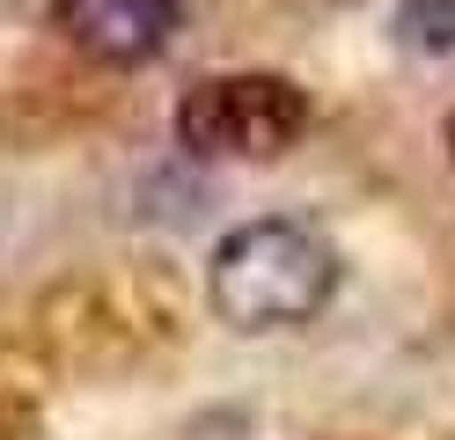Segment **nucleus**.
<instances>
[{
	"instance_id": "obj_1",
	"label": "nucleus",
	"mask_w": 455,
	"mask_h": 440,
	"mask_svg": "<svg viewBox=\"0 0 455 440\" xmlns=\"http://www.w3.org/2000/svg\"><path fill=\"white\" fill-rule=\"evenodd\" d=\"M206 293H213V316L243 338L301 331L338 293V250L308 220H287V213L243 220L220 235V250L206 264Z\"/></svg>"
},
{
	"instance_id": "obj_2",
	"label": "nucleus",
	"mask_w": 455,
	"mask_h": 440,
	"mask_svg": "<svg viewBox=\"0 0 455 440\" xmlns=\"http://www.w3.org/2000/svg\"><path fill=\"white\" fill-rule=\"evenodd\" d=\"M308 132V96L287 74H213L177 103V140L198 162H272Z\"/></svg>"
},
{
	"instance_id": "obj_3",
	"label": "nucleus",
	"mask_w": 455,
	"mask_h": 440,
	"mask_svg": "<svg viewBox=\"0 0 455 440\" xmlns=\"http://www.w3.org/2000/svg\"><path fill=\"white\" fill-rule=\"evenodd\" d=\"M184 22V0H52V29L103 59V67H140L155 59Z\"/></svg>"
},
{
	"instance_id": "obj_4",
	"label": "nucleus",
	"mask_w": 455,
	"mask_h": 440,
	"mask_svg": "<svg viewBox=\"0 0 455 440\" xmlns=\"http://www.w3.org/2000/svg\"><path fill=\"white\" fill-rule=\"evenodd\" d=\"M396 37L411 52H455V0H411L396 15Z\"/></svg>"
},
{
	"instance_id": "obj_5",
	"label": "nucleus",
	"mask_w": 455,
	"mask_h": 440,
	"mask_svg": "<svg viewBox=\"0 0 455 440\" xmlns=\"http://www.w3.org/2000/svg\"><path fill=\"white\" fill-rule=\"evenodd\" d=\"M448 155H455V125H448Z\"/></svg>"
}]
</instances>
